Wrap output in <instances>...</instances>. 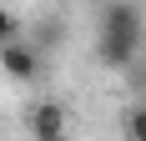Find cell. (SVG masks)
Listing matches in <instances>:
<instances>
[{"mask_svg":"<svg viewBox=\"0 0 146 141\" xmlns=\"http://www.w3.org/2000/svg\"><path fill=\"white\" fill-rule=\"evenodd\" d=\"M146 45V15L136 0H106L101 25H96V56L106 70H131Z\"/></svg>","mask_w":146,"mask_h":141,"instance_id":"obj_1","label":"cell"},{"mask_svg":"<svg viewBox=\"0 0 146 141\" xmlns=\"http://www.w3.org/2000/svg\"><path fill=\"white\" fill-rule=\"evenodd\" d=\"M40 66H45V51H40V45L20 41V35H10V41H0V70H5L10 81L30 86L35 76H40Z\"/></svg>","mask_w":146,"mask_h":141,"instance_id":"obj_2","label":"cell"},{"mask_svg":"<svg viewBox=\"0 0 146 141\" xmlns=\"http://www.w3.org/2000/svg\"><path fill=\"white\" fill-rule=\"evenodd\" d=\"M25 126H30V136H40V141H60L66 131H71V116H66V106L60 101H35L30 106V116H25Z\"/></svg>","mask_w":146,"mask_h":141,"instance_id":"obj_3","label":"cell"},{"mask_svg":"<svg viewBox=\"0 0 146 141\" xmlns=\"http://www.w3.org/2000/svg\"><path fill=\"white\" fill-rule=\"evenodd\" d=\"M121 131H126V136H136V141H146V96L121 116Z\"/></svg>","mask_w":146,"mask_h":141,"instance_id":"obj_4","label":"cell"},{"mask_svg":"<svg viewBox=\"0 0 146 141\" xmlns=\"http://www.w3.org/2000/svg\"><path fill=\"white\" fill-rule=\"evenodd\" d=\"M60 35H66V25H60L56 15H50V20L40 25V35H35V45H60Z\"/></svg>","mask_w":146,"mask_h":141,"instance_id":"obj_5","label":"cell"},{"mask_svg":"<svg viewBox=\"0 0 146 141\" xmlns=\"http://www.w3.org/2000/svg\"><path fill=\"white\" fill-rule=\"evenodd\" d=\"M10 35H20V15L10 5H0V41H10Z\"/></svg>","mask_w":146,"mask_h":141,"instance_id":"obj_6","label":"cell"}]
</instances>
